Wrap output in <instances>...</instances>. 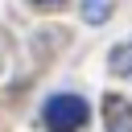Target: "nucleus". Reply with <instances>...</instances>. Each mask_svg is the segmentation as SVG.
<instances>
[{"instance_id": "7ed1b4c3", "label": "nucleus", "mask_w": 132, "mask_h": 132, "mask_svg": "<svg viewBox=\"0 0 132 132\" xmlns=\"http://www.w3.org/2000/svg\"><path fill=\"white\" fill-rule=\"evenodd\" d=\"M111 16V0H82V21L87 25H103Z\"/></svg>"}, {"instance_id": "f03ea898", "label": "nucleus", "mask_w": 132, "mask_h": 132, "mask_svg": "<svg viewBox=\"0 0 132 132\" xmlns=\"http://www.w3.org/2000/svg\"><path fill=\"white\" fill-rule=\"evenodd\" d=\"M103 124H107V132H132V103L124 95H107L103 99Z\"/></svg>"}, {"instance_id": "20e7f679", "label": "nucleus", "mask_w": 132, "mask_h": 132, "mask_svg": "<svg viewBox=\"0 0 132 132\" xmlns=\"http://www.w3.org/2000/svg\"><path fill=\"white\" fill-rule=\"evenodd\" d=\"M111 70L132 82V45H116V50H111Z\"/></svg>"}, {"instance_id": "39448f33", "label": "nucleus", "mask_w": 132, "mask_h": 132, "mask_svg": "<svg viewBox=\"0 0 132 132\" xmlns=\"http://www.w3.org/2000/svg\"><path fill=\"white\" fill-rule=\"evenodd\" d=\"M37 4H58V0H37Z\"/></svg>"}, {"instance_id": "f257e3e1", "label": "nucleus", "mask_w": 132, "mask_h": 132, "mask_svg": "<svg viewBox=\"0 0 132 132\" xmlns=\"http://www.w3.org/2000/svg\"><path fill=\"white\" fill-rule=\"evenodd\" d=\"M87 116H91L87 99H78V95H54L45 103V111H41V120H45L50 132H78L87 124Z\"/></svg>"}]
</instances>
